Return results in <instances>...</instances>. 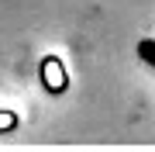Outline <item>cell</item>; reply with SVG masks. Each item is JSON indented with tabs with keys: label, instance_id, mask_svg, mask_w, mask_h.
<instances>
[{
	"label": "cell",
	"instance_id": "obj_1",
	"mask_svg": "<svg viewBox=\"0 0 155 152\" xmlns=\"http://www.w3.org/2000/svg\"><path fill=\"white\" fill-rule=\"evenodd\" d=\"M138 59L148 62V66L155 69V38H141L138 42Z\"/></svg>",
	"mask_w": 155,
	"mask_h": 152
}]
</instances>
